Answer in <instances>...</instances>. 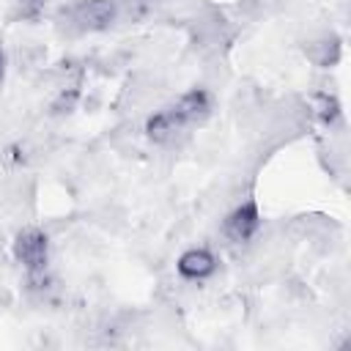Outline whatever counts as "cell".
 Here are the masks:
<instances>
[{
    "label": "cell",
    "mask_w": 351,
    "mask_h": 351,
    "mask_svg": "<svg viewBox=\"0 0 351 351\" xmlns=\"http://www.w3.org/2000/svg\"><path fill=\"white\" fill-rule=\"evenodd\" d=\"M14 258L27 277H44L49 266V239L41 228H22L14 236Z\"/></svg>",
    "instance_id": "cell-1"
},
{
    "label": "cell",
    "mask_w": 351,
    "mask_h": 351,
    "mask_svg": "<svg viewBox=\"0 0 351 351\" xmlns=\"http://www.w3.org/2000/svg\"><path fill=\"white\" fill-rule=\"evenodd\" d=\"M121 16L118 0H77L69 8V25L77 33H101L110 30Z\"/></svg>",
    "instance_id": "cell-2"
},
{
    "label": "cell",
    "mask_w": 351,
    "mask_h": 351,
    "mask_svg": "<svg viewBox=\"0 0 351 351\" xmlns=\"http://www.w3.org/2000/svg\"><path fill=\"white\" fill-rule=\"evenodd\" d=\"M165 110H167L170 121L176 123V129L184 134L186 129L203 126L208 121V115L214 110V99H211V93L206 88H192V90L181 93L173 104H167Z\"/></svg>",
    "instance_id": "cell-3"
},
{
    "label": "cell",
    "mask_w": 351,
    "mask_h": 351,
    "mask_svg": "<svg viewBox=\"0 0 351 351\" xmlns=\"http://www.w3.org/2000/svg\"><path fill=\"white\" fill-rule=\"evenodd\" d=\"M222 230L228 236V241L233 244H247L255 239V233L261 230V208L255 200H244L239 203L222 222Z\"/></svg>",
    "instance_id": "cell-4"
},
{
    "label": "cell",
    "mask_w": 351,
    "mask_h": 351,
    "mask_svg": "<svg viewBox=\"0 0 351 351\" xmlns=\"http://www.w3.org/2000/svg\"><path fill=\"white\" fill-rule=\"evenodd\" d=\"M176 271H178L184 280L203 282V280H208V277L217 271V258H214V252L206 250V247H189L186 252L178 255Z\"/></svg>",
    "instance_id": "cell-5"
},
{
    "label": "cell",
    "mask_w": 351,
    "mask_h": 351,
    "mask_svg": "<svg viewBox=\"0 0 351 351\" xmlns=\"http://www.w3.org/2000/svg\"><path fill=\"white\" fill-rule=\"evenodd\" d=\"M313 110H315L318 121H321L324 126H329V129H335V126H340V123H343L340 101H337V96H332V93H326V90L313 96Z\"/></svg>",
    "instance_id": "cell-6"
},
{
    "label": "cell",
    "mask_w": 351,
    "mask_h": 351,
    "mask_svg": "<svg viewBox=\"0 0 351 351\" xmlns=\"http://www.w3.org/2000/svg\"><path fill=\"white\" fill-rule=\"evenodd\" d=\"M337 55H340V44H337L335 36H324V38H318V41L310 44V58L318 66H332L337 60Z\"/></svg>",
    "instance_id": "cell-7"
},
{
    "label": "cell",
    "mask_w": 351,
    "mask_h": 351,
    "mask_svg": "<svg viewBox=\"0 0 351 351\" xmlns=\"http://www.w3.org/2000/svg\"><path fill=\"white\" fill-rule=\"evenodd\" d=\"M156 3H159V0H118V8H121V14H126L129 19H140V16H145Z\"/></svg>",
    "instance_id": "cell-8"
},
{
    "label": "cell",
    "mask_w": 351,
    "mask_h": 351,
    "mask_svg": "<svg viewBox=\"0 0 351 351\" xmlns=\"http://www.w3.org/2000/svg\"><path fill=\"white\" fill-rule=\"evenodd\" d=\"M3 77H5V52L0 47V82H3Z\"/></svg>",
    "instance_id": "cell-9"
},
{
    "label": "cell",
    "mask_w": 351,
    "mask_h": 351,
    "mask_svg": "<svg viewBox=\"0 0 351 351\" xmlns=\"http://www.w3.org/2000/svg\"><path fill=\"white\" fill-rule=\"evenodd\" d=\"M27 3H41V0H27Z\"/></svg>",
    "instance_id": "cell-10"
}]
</instances>
